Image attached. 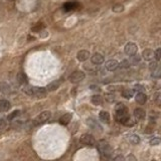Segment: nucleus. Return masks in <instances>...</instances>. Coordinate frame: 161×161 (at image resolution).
<instances>
[{"instance_id":"nucleus-3","label":"nucleus","mask_w":161,"mask_h":161,"mask_svg":"<svg viewBox=\"0 0 161 161\" xmlns=\"http://www.w3.org/2000/svg\"><path fill=\"white\" fill-rule=\"evenodd\" d=\"M96 146H97L98 151H99V153L102 156H104V157H109V156H111L112 152H113L111 145L105 140H100L97 143Z\"/></svg>"},{"instance_id":"nucleus-35","label":"nucleus","mask_w":161,"mask_h":161,"mask_svg":"<svg viewBox=\"0 0 161 161\" xmlns=\"http://www.w3.org/2000/svg\"><path fill=\"white\" fill-rule=\"evenodd\" d=\"M6 127V121L5 119L0 118V130H3L4 128Z\"/></svg>"},{"instance_id":"nucleus-21","label":"nucleus","mask_w":161,"mask_h":161,"mask_svg":"<svg viewBox=\"0 0 161 161\" xmlns=\"http://www.w3.org/2000/svg\"><path fill=\"white\" fill-rule=\"evenodd\" d=\"M78 7V3L76 2H66L64 5V10L65 11H73Z\"/></svg>"},{"instance_id":"nucleus-15","label":"nucleus","mask_w":161,"mask_h":161,"mask_svg":"<svg viewBox=\"0 0 161 161\" xmlns=\"http://www.w3.org/2000/svg\"><path fill=\"white\" fill-rule=\"evenodd\" d=\"M135 100L138 104L143 105V104H145L146 101H147V96L143 92H138L136 97H135Z\"/></svg>"},{"instance_id":"nucleus-36","label":"nucleus","mask_w":161,"mask_h":161,"mask_svg":"<svg viewBox=\"0 0 161 161\" xmlns=\"http://www.w3.org/2000/svg\"><path fill=\"white\" fill-rule=\"evenodd\" d=\"M160 51H161L160 48H157V50H156V51H154V57H155L156 61H157L160 60Z\"/></svg>"},{"instance_id":"nucleus-19","label":"nucleus","mask_w":161,"mask_h":161,"mask_svg":"<svg viewBox=\"0 0 161 161\" xmlns=\"http://www.w3.org/2000/svg\"><path fill=\"white\" fill-rule=\"evenodd\" d=\"M99 118H100V120L102 121V122L109 123V121H110V114L107 111H101L100 114H99Z\"/></svg>"},{"instance_id":"nucleus-31","label":"nucleus","mask_w":161,"mask_h":161,"mask_svg":"<svg viewBox=\"0 0 161 161\" xmlns=\"http://www.w3.org/2000/svg\"><path fill=\"white\" fill-rule=\"evenodd\" d=\"M150 144L152 146H157V145L160 144V139L158 137H155V138H153V139L150 140Z\"/></svg>"},{"instance_id":"nucleus-37","label":"nucleus","mask_w":161,"mask_h":161,"mask_svg":"<svg viewBox=\"0 0 161 161\" xmlns=\"http://www.w3.org/2000/svg\"><path fill=\"white\" fill-rule=\"evenodd\" d=\"M154 101L157 103V104H160V93L159 92L154 94Z\"/></svg>"},{"instance_id":"nucleus-7","label":"nucleus","mask_w":161,"mask_h":161,"mask_svg":"<svg viewBox=\"0 0 161 161\" xmlns=\"http://www.w3.org/2000/svg\"><path fill=\"white\" fill-rule=\"evenodd\" d=\"M137 50H138L137 46L133 42H129L125 46V53H126L127 56H132L134 53H136Z\"/></svg>"},{"instance_id":"nucleus-26","label":"nucleus","mask_w":161,"mask_h":161,"mask_svg":"<svg viewBox=\"0 0 161 161\" xmlns=\"http://www.w3.org/2000/svg\"><path fill=\"white\" fill-rule=\"evenodd\" d=\"M131 56V61H132V64H138V62H140L141 61V56H138L136 55V53H134V55L130 56Z\"/></svg>"},{"instance_id":"nucleus-12","label":"nucleus","mask_w":161,"mask_h":161,"mask_svg":"<svg viewBox=\"0 0 161 161\" xmlns=\"http://www.w3.org/2000/svg\"><path fill=\"white\" fill-rule=\"evenodd\" d=\"M92 62L94 65H102L104 62V56H103L101 53H94L92 56Z\"/></svg>"},{"instance_id":"nucleus-1","label":"nucleus","mask_w":161,"mask_h":161,"mask_svg":"<svg viewBox=\"0 0 161 161\" xmlns=\"http://www.w3.org/2000/svg\"><path fill=\"white\" fill-rule=\"evenodd\" d=\"M23 92L27 94L28 96H33V97H44L46 95V89L42 87H32L29 85H24L23 87Z\"/></svg>"},{"instance_id":"nucleus-22","label":"nucleus","mask_w":161,"mask_h":161,"mask_svg":"<svg viewBox=\"0 0 161 161\" xmlns=\"http://www.w3.org/2000/svg\"><path fill=\"white\" fill-rule=\"evenodd\" d=\"M128 140L130 143H132V144L136 145L140 143V137L136 135V134H130V135H128Z\"/></svg>"},{"instance_id":"nucleus-20","label":"nucleus","mask_w":161,"mask_h":161,"mask_svg":"<svg viewBox=\"0 0 161 161\" xmlns=\"http://www.w3.org/2000/svg\"><path fill=\"white\" fill-rule=\"evenodd\" d=\"M17 80L20 85H26L28 83V78L24 73H19L17 75Z\"/></svg>"},{"instance_id":"nucleus-32","label":"nucleus","mask_w":161,"mask_h":161,"mask_svg":"<svg viewBox=\"0 0 161 161\" xmlns=\"http://www.w3.org/2000/svg\"><path fill=\"white\" fill-rule=\"evenodd\" d=\"M145 90V88L142 86V85H136L135 87H134V90H133V92H143Z\"/></svg>"},{"instance_id":"nucleus-8","label":"nucleus","mask_w":161,"mask_h":161,"mask_svg":"<svg viewBox=\"0 0 161 161\" xmlns=\"http://www.w3.org/2000/svg\"><path fill=\"white\" fill-rule=\"evenodd\" d=\"M87 123L89 125V127H90L91 129H93V130H95V131H99V132H102V126L97 122L96 120H94L93 118H89L87 120Z\"/></svg>"},{"instance_id":"nucleus-16","label":"nucleus","mask_w":161,"mask_h":161,"mask_svg":"<svg viewBox=\"0 0 161 161\" xmlns=\"http://www.w3.org/2000/svg\"><path fill=\"white\" fill-rule=\"evenodd\" d=\"M142 57L144 59L145 61H152L154 59V51H151V50H145V51H143L142 52Z\"/></svg>"},{"instance_id":"nucleus-38","label":"nucleus","mask_w":161,"mask_h":161,"mask_svg":"<svg viewBox=\"0 0 161 161\" xmlns=\"http://www.w3.org/2000/svg\"><path fill=\"white\" fill-rule=\"evenodd\" d=\"M125 158L123 157V156H116V157H114V160H124Z\"/></svg>"},{"instance_id":"nucleus-28","label":"nucleus","mask_w":161,"mask_h":161,"mask_svg":"<svg viewBox=\"0 0 161 161\" xmlns=\"http://www.w3.org/2000/svg\"><path fill=\"white\" fill-rule=\"evenodd\" d=\"M157 69H159L158 61H151L150 65H149V70L152 71H155V70H157Z\"/></svg>"},{"instance_id":"nucleus-9","label":"nucleus","mask_w":161,"mask_h":161,"mask_svg":"<svg viewBox=\"0 0 161 161\" xmlns=\"http://www.w3.org/2000/svg\"><path fill=\"white\" fill-rule=\"evenodd\" d=\"M118 66H119V62L116 60H109L108 61H106V64H105L106 70H108L110 71H113L115 70H117Z\"/></svg>"},{"instance_id":"nucleus-18","label":"nucleus","mask_w":161,"mask_h":161,"mask_svg":"<svg viewBox=\"0 0 161 161\" xmlns=\"http://www.w3.org/2000/svg\"><path fill=\"white\" fill-rule=\"evenodd\" d=\"M0 92L3 94H10L11 93V87L7 83L1 82L0 83Z\"/></svg>"},{"instance_id":"nucleus-30","label":"nucleus","mask_w":161,"mask_h":161,"mask_svg":"<svg viewBox=\"0 0 161 161\" xmlns=\"http://www.w3.org/2000/svg\"><path fill=\"white\" fill-rule=\"evenodd\" d=\"M151 76L153 77L154 79H159L160 76H161V71H160V68L155 70V71H151Z\"/></svg>"},{"instance_id":"nucleus-13","label":"nucleus","mask_w":161,"mask_h":161,"mask_svg":"<svg viewBox=\"0 0 161 161\" xmlns=\"http://www.w3.org/2000/svg\"><path fill=\"white\" fill-rule=\"evenodd\" d=\"M71 118H73V115H71V113H66L60 118V124L66 126V125H68L71 122Z\"/></svg>"},{"instance_id":"nucleus-14","label":"nucleus","mask_w":161,"mask_h":161,"mask_svg":"<svg viewBox=\"0 0 161 161\" xmlns=\"http://www.w3.org/2000/svg\"><path fill=\"white\" fill-rule=\"evenodd\" d=\"M11 108V104L9 101L5 99L0 100V112H6Z\"/></svg>"},{"instance_id":"nucleus-25","label":"nucleus","mask_w":161,"mask_h":161,"mask_svg":"<svg viewBox=\"0 0 161 161\" xmlns=\"http://www.w3.org/2000/svg\"><path fill=\"white\" fill-rule=\"evenodd\" d=\"M122 96L124 97V98H126V99H131V98L133 97V91H131V90H124L123 92H122Z\"/></svg>"},{"instance_id":"nucleus-27","label":"nucleus","mask_w":161,"mask_h":161,"mask_svg":"<svg viewBox=\"0 0 161 161\" xmlns=\"http://www.w3.org/2000/svg\"><path fill=\"white\" fill-rule=\"evenodd\" d=\"M105 99L108 101V102H110V103H113L116 100V97H115L114 94L108 93V94H106V95H105Z\"/></svg>"},{"instance_id":"nucleus-33","label":"nucleus","mask_w":161,"mask_h":161,"mask_svg":"<svg viewBox=\"0 0 161 161\" xmlns=\"http://www.w3.org/2000/svg\"><path fill=\"white\" fill-rule=\"evenodd\" d=\"M126 109V106H125L123 103H118L115 107V111H119V110H124Z\"/></svg>"},{"instance_id":"nucleus-24","label":"nucleus","mask_w":161,"mask_h":161,"mask_svg":"<svg viewBox=\"0 0 161 161\" xmlns=\"http://www.w3.org/2000/svg\"><path fill=\"white\" fill-rule=\"evenodd\" d=\"M19 115H20V111H19V110H16V111H14V112H12L11 114L8 115L7 120H8V121H12V120H14L16 117H18Z\"/></svg>"},{"instance_id":"nucleus-39","label":"nucleus","mask_w":161,"mask_h":161,"mask_svg":"<svg viewBox=\"0 0 161 161\" xmlns=\"http://www.w3.org/2000/svg\"><path fill=\"white\" fill-rule=\"evenodd\" d=\"M127 159H133V160H136L135 157H133V156H130V157H128Z\"/></svg>"},{"instance_id":"nucleus-10","label":"nucleus","mask_w":161,"mask_h":161,"mask_svg":"<svg viewBox=\"0 0 161 161\" xmlns=\"http://www.w3.org/2000/svg\"><path fill=\"white\" fill-rule=\"evenodd\" d=\"M90 56H91L90 51H86V50L80 51L78 52V55H77L78 60H79L80 61H86L87 60H89V57H90Z\"/></svg>"},{"instance_id":"nucleus-34","label":"nucleus","mask_w":161,"mask_h":161,"mask_svg":"<svg viewBox=\"0 0 161 161\" xmlns=\"http://www.w3.org/2000/svg\"><path fill=\"white\" fill-rule=\"evenodd\" d=\"M119 66H121V68H124V69H126V68H129V66H130V64H129V61H126V60H124L121 64H119Z\"/></svg>"},{"instance_id":"nucleus-5","label":"nucleus","mask_w":161,"mask_h":161,"mask_svg":"<svg viewBox=\"0 0 161 161\" xmlns=\"http://www.w3.org/2000/svg\"><path fill=\"white\" fill-rule=\"evenodd\" d=\"M85 78H86V74H85L84 71H76L70 76V80L71 83L77 84V83H80V82H82V80H84Z\"/></svg>"},{"instance_id":"nucleus-6","label":"nucleus","mask_w":161,"mask_h":161,"mask_svg":"<svg viewBox=\"0 0 161 161\" xmlns=\"http://www.w3.org/2000/svg\"><path fill=\"white\" fill-rule=\"evenodd\" d=\"M80 143L84 145H87V146H93L96 144V141H95V138H94L91 134H83L80 136Z\"/></svg>"},{"instance_id":"nucleus-4","label":"nucleus","mask_w":161,"mask_h":161,"mask_svg":"<svg viewBox=\"0 0 161 161\" xmlns=\"http://www.w3.org/2000/svg\"><path fill=\"white\" fill-rule=\"evenodd\" d=\"M51 118V112L50 111H43L39 115L37 116V118L33 120V124L35 126H39V125H42L48 121Z\"/></svg>"},{"instance_id":"nucleus-29","label":"nucleus","mask_w":161,"mask_h":161,"mask_svg":"<svg viewBox=\"0 0 161 161\" xmlns=\"http://www.w3.org/2000/svg\"><path fill=\"white\" fill-rule=\"evenodd\" d=\"M113 11L114 12H117V13H120V12H122L124 10V6L123 5H121V4H116V5L113 6Z\"/></svg>"},{"instance_id":"nucleus-17","label":"nucleus","mask_w":161,"mask_h":161,"mask_svg":"<svg viewBox=\"0 0 161 161\" xmlns=\"http://www.w3.org/2000/svg\"><path fill=\"white\" fill-rule=\"evenodd\" d=\"M134 116H135V118L137 120H144L145 119V116H146V113L145 111L141 109V108H137L134 110Z\"/></svg>"},{"instance_id":"nucleus-11","label":"nucleus","mask_w":161,"mask_h":161,"mask_svg":"<svg viewBox=\"0 0 161 161\" xmlns=\"http://www.w3.org/2000/svg\"><path fill=\"white\" fill-rule=\"evenodd\" d=\"M61 84V80H53L52 83H51V84L47 85V87H46V91H48V92H53V91H56V89L60 88Z\"/></svg>"},{"instance_id":"nucleus-2","label":"nucleus","mask_w":161,"mask_h":161,"mask_svg":"<svg viewBox=\"0 0 161 161\" xmlns=\"http://www.w3.org/2000/svg\"><path fill=\"white\" fill-rule=\"evenodd\" d=\"M116 119L119 123L125 125V126H132L134 123L131 122L130 116H129L127 108L124 110H119L116 111Z\"/></svg>"},{"instance_id":"nucleus-23","label":"nucleus","mask_w":161,"mask_h":161,"mask_svg":"<svg viewBox=\"0 0 161 161\" xmlns=\"http://www.w3.org/2000/svg\"><path fill=\"white\" fill-rule=\"evenodd\" d=\"M92 103L94 105H96V106H100L102 105V103H103V99H102V97L100 95H94L92 97Z\"/></svg>"}]
</instances>
